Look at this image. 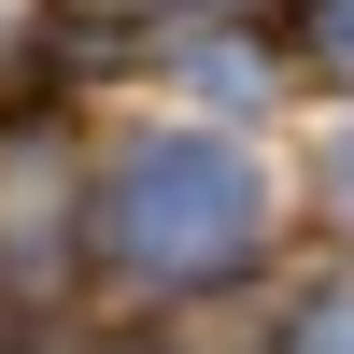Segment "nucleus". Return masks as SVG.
<instances>
[{
	"label": "nucleus",
	"instance_id": "1",
	"mask_svg": "<svg viewBox=\"0 0 354 354\" xmlns=\"http://www.w3.org/2000/svg\"><path fill=\"white\" fill-rule=\"evenodd\" d=\"M128 227H142L156 255H213L227 227H241V170H227V156H156V170L128 185Z\"/></svg>",
	"mask_w": 354,
	"mask_h": 354
}]
</instances>
